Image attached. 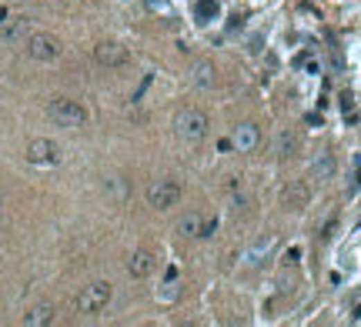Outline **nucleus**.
I'll list each match as a JSON object with an SVG mask.
<instances>
[{
	"label": "nucleus",
	"mask_w": 361,
	"mask_h": 327,
	"mask_svg": "<svg viewBox=\"0 0 361 327\" xmlns=\"http://www.w3.org/2000/svg\"><path fill=\"white\" fill-rule=\"evenodd\" d=\"M308 200H311V184L308 180H288L285 191H281V204L291 211H301Z\"/></svg>",
	"instance_id": "8"
},
{
	"label": "nucleus",
	"mask_w": 361,
	"mask_h": 327,
	"mask_svg": "<svg viewBox=\"0 0 361 327\" xmlns=\"http://www.w3.org/2000/svg\"><path fill=\"white\" fill-rule=\"evenodd\" d=\"M94 60L100 67H124L131 60V50L124 44H117V40H100L94 47Z\"/></svg>",
	"instance_id": "6"
},
{
	"label": "nucleus",
	"mask_w": 361,
	"mask_h": 327,
	"mask_svg": "<svg viewBox=\"0 0 361 327\" xmlns=\"http://www.w3.org/2000/svg\"><path fill=\"white\" fill-rule=\"evenodd\" d=\"M27 160L30 164H60V147L54 140H47V137H37V140H30L27 144Z\"/></svg>",
	"instance_id": "7"
},
{
	"label": "nucleus",
	"mask_w": 361,
	"mask_h": 327,
	"mask_svg": "<svg viewBox=\"0 0 361 327\" xmlns=\"http://www.w3.org/2000/svg\"><path fill=\"white\" fill-rule=\"evenodd\" d=\"M47 117L58 124V127H84L87 124V107L84 104H77L71 97H58V100H51L47 104Z\"/></svg>",
	"instance_id": "1"
},
{
	"label": "nucleus",
	"mask_w": 361,
	"mask_h": 327,
	"mask_svg": "<svg viewBox=\"0 0 361 327\" xmlns=\"http://www.w3.org/2000/svg\"><path fill=\"white\" fill-rule=\"evenodd\" d=\"M24 50H27V57L30 60H44V64H51V60H58L60 54H64V44H60V37H54V34L37 30V34H30V37L24 40Z\"/></svg>",
	"instance_id": "2"
},
{
	"label": "nucleus",
	"mask_w": 361,
	"mask_h": 327,
	"mask_svg": "<svg viewBox=\"0 0 361 327\" xmlns=\"http://www.w3.org/2000/svg\"><path fill=\"white\" fill-rule=\"evenodd\" d=\"M127 270H131V277H148V274L154 270V250H148V247L134 250Z\"/></svg>",
	"instance_id": "12"
},
{
	"label": "nucleus",
	"mask_w": 361,
	"mask_h": 327,
	"mask_svg": "<svg viewBox=\"0 0 361 327\" xmlns=\"http://www.w3.org/2000/svg\"><path fill=\"white\" fill-rule=\"evenodd\" d=\"M191 84H194L197 91H211V87L218 84V67H214L211 60H194V64H191Z\"/></svg>",
	"instance_id": "11"
},
{
	"label": "nucleus",
	"mask_w": 361,
	"mask_h": 327,
	"mask_svg": "<svg viewBox=\"0 0 361 327\" xmlns=\"http://www.w3.org/2000/svg\"><path fill=\"white\" fill-rule=\"evenodd\" d=\"M174 234H177L181 241H197V237H204V217H201L197 211L181 214V221H177Z\"/></svg>",
	"instance_id": "10"
},
{
	"label": "nucleus",
	"mask_w": 361,
	"mask_h": 327,
	"mask_svg": "<svg viewBox=\"0 0 361 327\" xmlns=\"http://www.w3.org/2000/svg\"><path fill=\"white\" fill-rule=\"evenodd\" d=\"M258 144H261L258 124H241V127H234V134H231V147H234V151L247 154V151H254Z\"/></svg>",
	"instance_id": "9"
},
{
	"label": "nucleus",
	"mask_w": 361,
	"mask_h": 327,
	"mask_svg": "<svg viewBox=\"0 0 361 327\" xmlns=\"http://www.w3.org/2000/svg\"><path fill=\"white\" fill-rule=\"evenodd\" d=\"M177 200H181V184L174 177L157 180V184H151V191H148V204H151L154 211H168Z\"/></svg>",
	"instance_id": "5"
},
{
	"label": "nucleus",
	"mask_w": 361,
	"mask_h": 327,
	"mask_svg": "<svg viewBox=\"0 0 361 327\" xmlns=\"http://www.w3.org/2000/svg\"><path fill=\"white\" fill-rule=\"evenodd\" d=\"M194 10H197V20H201V24H208V20H214L218 14H221L218 0H197V7H194Z\"/></svg>",
	"instance_id": "16"
},
{
	"label": "nucleus",
	"mask_w": 361,
	"mask_h": 327,
	"mask_svg": "<svg viewBox=\"0 0 361 327\" xmlns=\"http://www.w3.org/2000/svg\"><path fill=\"white\" fill-rule=\"evenodd\" d=\"M107 191H111V197H114V200H127V194H131V187H127V180H121V177H111Z\"/></svg>",
	"instance_id": "17"
},
{
	"label": "nucleus",
	"mask_w": 361,
	"mask_h": 327,
	"mask_svg": "<svg viewBox=\"0 0 361 327\" xmlns=\"http://www.w3.org/2000/svg\"><path fill=\"white\" fill-rule=\"evenodd\" d=\"M174 131H177L181 140H201L208 134V117L201 111H194V107H188V111H181L174 117Z\"/></svg>",
	"instance_id": "3"
},
{
	"label": "nucleus",
	"mask_w": 361,
	"mask_h": 327,
	"mask_svg": "<svg viewBox=\"0 0 361 327\" xmlns=\"http://www.w3.org/2000/svg\"><path fill=\"white\" fill-rule=\"evenodd\" d=\"M0 214H3V197H0Z\"/></svg>",
	"instance_id": "18"
},
{
	"label": "nucleus",
	"mask_w": 361,
	"mask_h": 327,
	"mask_svg": "<svg viewBox=\"0 0 361 327\" xmlns=\"http://www.w3.org/2000/svg\"><path fill=\"white\" fill-rule=\"evenodd\" d=\"M54 321V308L51 304H37V308H30L24 314V324L27 327H40V324H51Z\"/></svg>",
	"instance_id": "14"
},
{
	"label": "nucleus",
	"mask_w": 361,
	"mask_h": 327,
	"mask_svg": "<svg viewBox=\"0 0 361 327\" xmlns=\"http://www.w3.org/2000/svg\"><path fill=\"white\" fill-rule=\"evenodd\" d=\"M298 147H301V140H298L294 131H288V127L274 137V154H278V157H294V154H298Z\"/></svg>",
	"instance_id": "13"
},
{
	"label": "nucleus",
	"mask_w": 361,
	"mask_h": 327,
	"mask_svg": "<svg viewBox=\"0 0 361 327\" xmlns=\"http://www.w3.org/2000/svg\"><path fill=\"white\" fill-rule=\"evenodd\" d=\"M107 301H111V284L107 281H94V284H87L77 294V310L80 314H97L100 308H107Z\"/></svg>",
	"instance_id": "4"
},
{
	"label": "nucleus",
	"mask_w": 361,
	"mask_h": 327,
	"mask_svg": "<svg viewBox=\"0 0 361 327\" xmlns=\"http://www.w3.org/2000/svg\"><path fill=\"white\" fill-rule=\"evenodd\" d=\"M331 174H335V157L328 154V151L311 160V177H315V180H328Z\"/></svg>",
	"instance_id": "15"
}]
</instances>
